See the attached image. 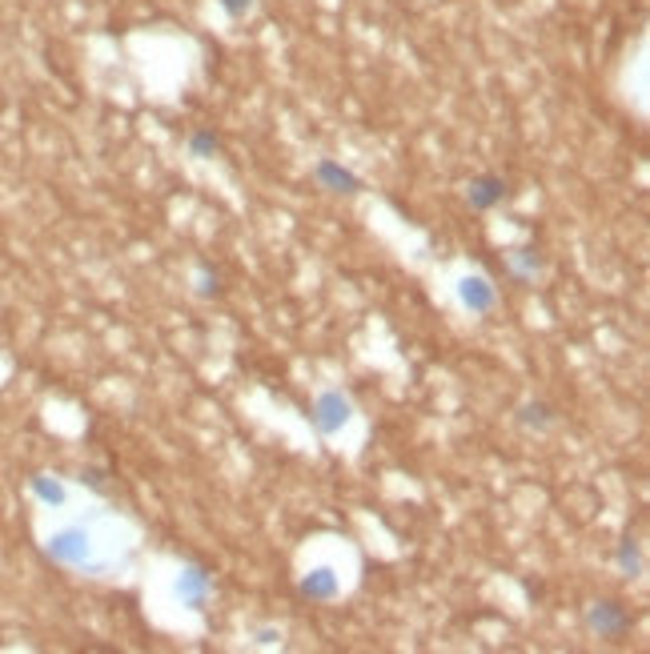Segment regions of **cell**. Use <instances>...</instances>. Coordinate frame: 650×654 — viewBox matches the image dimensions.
Listing matches in <instances>:
<instances>
[{"label": "cell", "mask_w": 650, "mask_h": 654, "mask_svg": "<svg viewBox=\"0 0 650 654\" xmlns=\"http://www.w3.org/2000/svg\"><path fill=\"white\" fill-rule=\"evenodd\" d=\"M313 422H317V430L321 434H338L346 422H350V402L342 398V394H321L317 398V406H313Z\"/></svg>", "instance_id": "2"}, {"label": "cell", "mask_w": 650, "mask_h": 654, "mask_svg": "<svg viewBox=\"0 0 650 654\" xmlns=\"http://www.w3.org/2000/svg\"><path fill=\"white\" fill-rule=\"evenodd\" d=\"M29 490L45 502V506H65V486L57 482V478H49V474H37V478H29Z\"/></svg>", "instance_id": "9"}, {"label": "cell", "mask_w": 650, "mask_h": 654, "mask_svg": "<svg viewBox=\"0 0 650 654\" xmlns=\"http://www.w3.org/2000/svg\"><path fill=\"white\" fill-rule=\"evenodd\" d=\"M510 261H514V269H518V273H538V269H542V257H538L534 249H518Z\"/></svg>", "instance_id": "12"}, {"label": "cell", "mask_w": 650, "mask_h": 654, "mask_svg": "<svg viewBox=\"0 0 650 654\" xmlns=\"http://www.w3.org/2000/svg\"><path fill=\"white\" fill-rule=\"evenodd\" d=\"M554 422V414H550V406H542V402H530V406H522V426H534V430H546Z\"/></svg>", "instance_id": "11"}, {"label": "cell", "mask_w": 650, "mask_h": 654, "mask_svg": "<svg viewBox=\"0 0 650 654\" xmlns=\"http://www.w3.org/2000/svg\"><path fill=\"white\" fill-rule=\"evenodd\" d=\"M45 550L57 558V562H65V566H85L89 562V534H81V530H61V534H53L49 542H45Z\"/></svg>", "instance_id": "1"}, {"label": "cell", "mask_w": 650, "mask_h": 654, "mask_svg": "<svg viewBox=\"0 0 650 654\" xmlns=\"http://www.w3.org/2000/svg\"><path fill=\"white\" fill-rule=\"evenodd\" d=\"M618 562H622V570H626V574H638V566H642V558H638V546H634L630 538L622 542V550H618Z\"/></svg>", "instance_id": "13"}, {"label": "cell", "mask_w": 650, "mask_h": 654, "mask_svg": "<svg viewBox=\"0 0 650 654\" xmlns=\"http://www.w3.org/2000/svg\"><path fill=\"white\" fill-rule=\"evenodd\" d=\"M221 149V141H217V133H209V129H197L193 137H189V153L193 157H213Z\"/></svg>", "instance_id": "10"}, {"label": "cell", "mask_w": 650, "mask_h": 654, "mask_svg": "<svg viewBox=\"0 0 650 654\" xmlns=\"http://www.w3.org/2000/svg\"><path fill=\"white\" fill-rule=\"evenodd\" d=\"M301 590H305L309 598H330V594L338 590V578H334L330 566H321V570H313V574L301 578Z\"/></svg>", "instance_id": "7"}, {"label": "cell", "mask_w": 650, "mask_h": 654, "mask_svg": "<svg viewBox=\"0 0 650 654\" xmlns=\"http://www.w3.org/2000/svg\"><path fill=\"white\" fill-rule=\"evenodd\" d=\"M313 177L330 189V193H362V177L358 173H350V169H342L338 161H330V157H321L317 165H313Z\"/></svg>", "instance_id": "3"}, {"label": "cell", "mask_w": 650, "mask_h": 654, "mask_svg": "<svg viewBox=\"0 0 650 654\" xmlns=\"http://www.w3.org/2000/svg\"><path fill=\"white\" fill-rule=\"evenodd\" d=\"M177 594H181L189 606H201V602H205V594H209V578H205L201 570H185V574H181V582H177Z\"/></svg>", "instance_id": "8"}, {"label": "cell", "mask_w": 650, "mask_h": 654, "mask_svg": "<svg viewBox=\"0 0 650 654\" xmlns=\"http://www.w3.org/2000/svg\"><path fill=\"white\" fill-rule=\"evenodd\" d=\"M506 181L502 177H494V173H482V177H474L470 181V189H466V197H470V205L478 209V213H486V209H494V205H502L506 201Z\"/></svg>", "instance_id": "4"}, {"label": "cell", "mask_w": 650, "mask_h": 654, "mask_svg": "<svg viewBox=\"0 0 650 654\" xmlns=\"http://www.w3.org/2000/svg\"><path fill=\"white\" fill-rule=\"evenodd\" d=\"M217 5H221V13H225L229 21H241V17L257 5V0H217Z\"/></svg>", "instance_id": "14"}, {"label": "cell", "mask_w": 650, "mask_h": 654, "mask_svg": "<svg viewBox=\"0 0 650 654\" xmlns=\"http://www.w3.org/2000/svg\"><path fill=\"white\" fill-rule=\"evenodd\" d=\"M590 626H594L602 638H618V634H626L630 614H626L618 602H594V606H590Z\"/></svg>", "instance_id": "5"}, {"label": "cell", "mask_w": 650, "mask_h": 654, "mask_svg": "<svg viewBox=\"0 0 650 654\" xmlns=\"http://www.w3.org/2000/svg\"><path fill=\"white\" fill-rule=\"evenodd\" d=\"M458 293H462V301H466L474 313H490V305H494V289H490L486 277H466V281L458 285Z\"/></svg>", "instance_id": "6"}]
</instances>
